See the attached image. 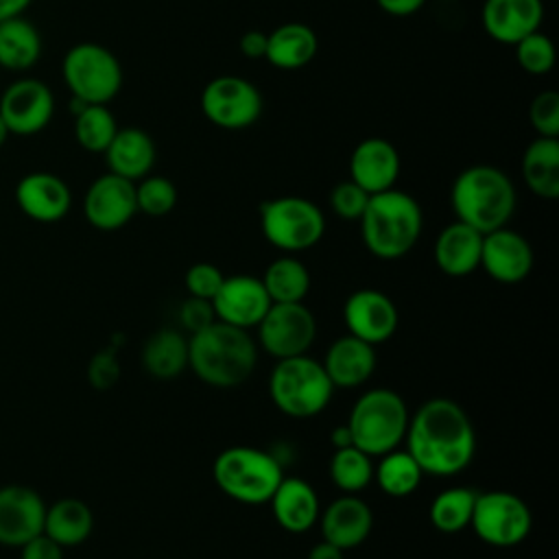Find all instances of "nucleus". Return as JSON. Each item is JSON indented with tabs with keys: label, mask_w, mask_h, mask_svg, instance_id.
<instances>
[{
	"label": "nucleus",
	"mask_w": 559,
	"mask_h": 559,
	"mask_svg": "<svg viewBox=\"0 0 559 559\" xmlns=\"http://www.w3.org/2000/svg\"><path fill=\"white\" fill-rule=\"evenodd\" d=\"M83 214L100 231L124 227L138 214L135 183L114 173L96 177L83 197Z\"/></svg>",
	"instance_id": "obj_15"
},
{
	"label": "nucleus",
	"mask_w": 559,
	"mask_h": 559,
	"mask_svg": "<svg viewBox=\"0 0 559 559\" xmlns=\"http://www.w3.org/2000/svg\"><path fill=\"white\" fill-rule=\"evenodd\" d=\"M33 0H0V22L22 15Z\"/></svg>",
	"instance_id": "obj_48"
},
{
	"label": "nucleus",
	"mask_w": 559,
	"mask_h": 559,
	"mask_svg": "<svg viewBox=\"0 0 559 559\" xmlns=\"http://www.w3.org/2000/svg\"><path fill=\"white\" fill-rule=\"evenodd\" d=\"M330 441L334 448H345V445H352V435H349V428L347 424L343 426H336L332 432H330Z\"/></svg>",
	"instance_id": "obj_49"
},
{
	"label": "nucleus",
	"mask_w": 559,
	"mask_h": 559,
	"mask_svg": "<svg viewBox=\"0 0 559 559\" xmlns=\"http://www.w3.org/2000/svg\"><path fill=\"white\" fill-rule=\"evenodd\" d=\"M255 328L262 349L275 360L306 354L317 336V319L304 301L271 304Z\"/></svg>",
	"instance_id": "obj_12"
},
{
	"label": "nucleus",
	"mask_w": 559,
	"mask_h": 559,
	"mask_svg": "<svg viewBox=\"0 0 559 559\" xmlns=\"http://www.w3.org/2000/svg\"><path fill=\"white\" fill-rule=\"evenodd\" d=\"M135 205L146 216H166L177 205V186L168 177L146 175L135 181Z\"/></svg>",
	"instance_id": "obj_37"
},
{
	"label": "nucleus",
	"mask_w": 559,
	"mask_h": 559,
	"mask_svg": "<svg viewBox=\"0 0 559 559\" xmlns=\"http://www.w3.org/2000/svg\"><path fill=\"white\" fill-rule=\"evenodd\" d=\"M275 522L288 533H306L319 522V496L314 487L297 476H284L269 500Z\"/></svg>",
	"instance_id": "obj_24"
},
{
	"label": "nucleus",
	"mask_w": 559,
	"mask_h": 559,
	"mask_svg": "<svg viewBox=\"0 0 559 559\" xmlns=\"http://www.w3.org/2000/svg\"><path fill=\"white\" fill-rule=\"evenodd\" d=\"M260 229L275 249L299 253L323 238L325 216L310 199L284 194L260 205Z\"/></svg>",
	"instance_id": "obj_9"
},
{
	"label": "nucleus",
	"mask_w": 559,
	"mask_h": 559,
	"mask_svg": "<svg viewBox=\"0 0 559 559\" xmlns=\"http://www.w3.org/2000/svg\"><path fill=\"white\" fill-rule=\"evenodd\" d=\"M321 365L334 389H356L376 371V347L345 334L332 341Z\"/></svg>",
	"instance_id": "obj_23"
},
{
	"label": "nucleus",
	"mask_w": 559,
	"mask_h": 559,
	"mask_svg": "<svg viewBox=\"0 0 559 559\" xmlns=\"http://www.w3.org/2000/svg\"><path fill=\"white\" fill-rule=\"evenodd\" d=\"M201 111L218 129L240 131L251 127L262 114L260 90L236 74H223L205 83Z\"/></svg>",
	"instance_id": "obj_11"
},
{
	"label": "nucleus",
	"mask_w": 559,
	"mask_h": 559,
	"mask_svg": "<svg viewBox=\"0 0 559 559\" xmlns=\"http://www.w3.org/2000/svg\"><path fill=\"white\" fill-rule=\"evenodd\" d=\"M120 376V362L111 347L98 352L87 365V378L94 389H109Z\"/></svg>",
	"instance_id": "obj_43"
},
{
	"label": "nucleus",
	"mask_w": 559,
	"mask_h": 559,
	"mask_svg": "<svg viewBox=\"0 0 559 559\" xmlns=\"http://www.w3.org/2000/svg\"><path fill=\"white\" fill-rule=\"evenodd\" d=\"M238 48L247 59H264L266 50V33L262 31H245L238 39Z\"/></svg>",
	"instance_id": "obj_45"
},
{
	"label": "nucleus",
	"mask_w": 559,
	"mask_h": 559,
	"mask_svg": "<svg viewBox=\"0 0 559 559\" xmlns=\"http://www.w3.org/2000/svg\"><path fill=\"white\" fill-rule=\"evenodd\" d=\"M103 155L109 173L135 183L142 177L151 175L157 151L153 138L146 131L138 127H124L116 131Z\"/></svg>",
	"instance_id": "obj_26"
},
{
	"label": "nucleus",
	"mask_w": 559,
	"mask_h": 559,
	"mask_svg": "<svg viewBox=\"0 0 559 559\" xmlns=\"http://www.w3.org/2000/svg\"><path fill=\"white\" fill-rule=\"evenodd\" d=\"M424 472L408 450H391L373 465V480L391 498H406L421 485Z\"/></svg>",
	"instance_id": "obj_33"
},
{
	"label": "nucleus",
	"mask_w": 559,
	"mask_h": 559,
	"mask_svg": "<svg viewBox=\"0 0 559 559\" xmlns=\"http://www.w3.org/2000/svg\"><path fill=\"white\" fill-rule=\"evenodd\" d=\"M92 509L79 498H59L57 502L46 507L44 533L63 548L83 544L92 535Z\"/></svg>",
	"instance_id": "obj_29"
},
{
	"label": "nucleus",
	"mask_w": 559,
	"mask_h": 559,
	"mask_svg": "<svg viewBox=\"0 0 559 559\" xmlns=\"http://www.w3.org/2000/svg\"><path fill=\"white\" fill-rule=\"evenodd\" d=\"M142 365L157 380H173L188 367V336L179 330L162 328L142 347Z\"/></svg>",
	"instance_id": "obj_30"
},
{
	"label": "nucleus",
	"mask_w": 559,
	"mask_h": 559,
	"mask_svg": "<svg viewBox=\"0 0 559 559\" xmlns=\"http://www.w3.org/2000/svg\"><path fill=\"white\" fill-rule=\"evenodd\" d=\"M531 242L511 227H498L483 234L480 269L500 284H518L533 271Z\"/></svg>",
	"instance_id": "obj_17"
},
{
	"label": "nucleus",
	"mask_w": 559,
	"mask_h": 559,
	"mask_svg": "<svg viewBox=\"0 0 559 559\" xmlns=\"http://www.w3.org/2000/svg\"><path fill=\"white\" fill-rule=\"evenodd\" d=\"M15 203L35 223H57L70 212L72 192L59 175L35 170L17 181Z\"/></svg>",
	"instance_id": "obj_19"
},
{
	"label": "nucleus",
	"mask_w": 559,
	"mask_h": 559,
	"mask_svg": "<svg viewBox=\"0 0 559 559\" xmlns=\"http://www.w3.org/2000/svg\"><path fill=\"white\" fill-rule=\"evenodd\" d=\"M345 550H341L338 546L321 539L319 544H314L310 550H308V557L306 559H345L343 557Z\"/></svg>",
	"instance_id": "obj_47"
},
{
	"label": "nucleus",
	"mask_w": 559,
	"mask_h": 559,
	"mask_svg": "<svg viewBox=\"0 0 559 559\" xmlns=\"http://www.w3.org/2000/svg\"><path fill=\"white\" fill-rule=\"evenodd\" d=\"M476 493L478 491L469 487H448L439 491L428 507L430 524L445 535L461 533L469 526Z\"/></svg>",
	"instance_id": "obj_34"
},
{
	"label": "nucleus",
	"mask_w": 559,
	"mask_h": 559,
	"mask_svg": "<svg viewBox=\"0 0 559 559\" xmlns=\"http://www.w3.org/2000/svg\"><path fill=\"white\" fill-rule=\"evenodd\" d=\"M20 559H63V546L39 533L20 546Z\"/></svg>",
	"instance_id": "obj_44"
},
{
	"label": "nucleus",
	"mask_w": 559,
	"mask_h": 559,
	"mask_svg": "<svg viewBox=\"0 0 559 559\" xmlns=\"http://www.w3.org/2000/svg\"><path fill=\"white\" fill-rule=\"evenodd\" d=\"M343 323L347 334L376 347L395 334L400 312L382 290L358 288L343 304Z\"/></svg>",
	"instance_id": "obj_14"
},
{
	"label": "nucleus",
	"mask_w": 559,
	"mask_h": 559,
	"mask_svg": "<svg viewBox=\"0 0 559 559\" xmlns=\"http://www.w3.org/2000/svg\"><path fill=\"white\" fill-rule=\"evenodd\" d=\"M360 223V236L367 251L380 260L404 258L419 240L424 212L419 201L397 188L369 194Z\"/></svg>",
	"instance_id": "obj_3"
},
{
	"label": "nucleus",
	"mask_w": 559,
	"mask_h": 559,
	"mask_svg": "<svg viewBox=\"0 0 559 559\" xmlns=\"http://www.w3.org/2000/svg\"><path fill=\"white\" fill-rule=\"evenodd\" d=\"M319 526L325 542L338 546L341 550H349L360 546L369 537L373 526V513L362 498L345 493L319 513Z\"/></svg>",
	"instance_id": "obj_22"
},
{
	"label": "nucleus",
	"mask_w": 559,
	"mask_h": 559,
	"mask_svg": "<svg viewBox=\"0 0 559 559\" xmlns=\"http://www.w3.org/2000/svg\"><path fill=\"white\" fill-rule=\"evenodd\" d=\"M258 362V345L249 330L214 321L188 336V367L216 389H231L249 380Z\"/></svg>",
	"instance_id": "obj_2"
},
{
	"label": "nucleus",
	"mask_w": 559,
	"mask_h": 559,
	"mask_svg": "<svg viewBox=\"0 0 559 559\" xmlns=\"http://www.w3.org/2000/svg\"><path fill=\"white\" fill-rule=\"evenodd\" d=\"M269 395L275 408L295 419H308L325 411L334 386L323 371L321 360L308 354L282 358L269 376Z\"/></svg>",
	"instance_id": "obj_7"
},
{
	"label": "nucleus",
	"mask_w": 559,
	"mask_h": 559,
	"mask_svg": "<svg viewBox=\"0 0 559 559\" xmlns=\"http://www.w3.org/2000/svg\"><path fill=\"white\" fill-rule=\"evenodd\" d=\"M216 487L231 500L249 507L269 504L284 478L277 456L251 445L225 448L212 463Z\"/></svg>",
	"instance_id": "obj_5"
},
{
	"label": "nucleus",
	"mask_w": 559,
	"mask_h": 559,
	"mask_svg": "<svg viewBox=\"0 0 559 559\" xmlns=\"http://www.w3.org/2000/svg\"><path fill=\"white\" fill-rule=\"evenodd\" d=\"M260 280L273 304L304 301L310 290V273L306 264L290 253L275 258Z\"/></svg>",
	"instance_id": "obj_32"
},
{
	"label": "nucleus",
	"mask_w": 559,
	"mask_h": 559,
	"mask_svg": "<svg viewBox=\"0 0 559 559\" xmlns=\"http://www.w3.org/2000/svg\"><path fill=\"white\" fill-rule=\"evenodd\" d=\"M61 74L72 98L85 105H107L122 87L118 57L94 41L74 44L61 61Z\"/></svg>",
	"instance_id": "obj_8"
},
{
	"label": "nucleus",
	"mask_w": 559,
	"mask_h": 559,
	"mask_svg": "<svg viewBox=\"0 0 559 559\" xmlns=\"http://www.w3.org/2000/svg\"><path fill=\"white\" fill-rule=\"evenodd\" d=\"M528 120L537 135L559 138V94L555 90L539 92L531 100Z\"/></svg>",
	"instance_id": "obj_39"
},
{
	"label": "nucleus",
	"mask_w": 559,
	"mask_h": 559,
	"mask_svg": "<svg viewBox=\"0 0 559 559\" xmlns=\"http://www.w3.org/2000/svg\"><path fill=\"white\" fill-rule=\"evenodd\" d=\"M319 50L317 33L301 22H284L266 33L264 59L277 70L306 68Z\"/></svg>",
	"instance_id": "obj_27"
},
{
	"label": "nucleus",
	"mask_w": 559,
	"mask_h": 559,
	"mask_svg": "<svg viewBox=\"0 0 559 559\" xmlns=\"http://www.w3.org/2000/svg\"><path fill=\"white\" fill-rule=\"evenodd\" d=\"M55 114L52 90L33 76H22L4 87L0 116L13 135H35L44 131Z\"/></svg>",
	"instance_id": "obj_13"
},
{
	"label": "nucleus",
	"mask_w": 559,
	"mask_h": 559,
	"mask_svg": "<svg viewBox=\"0 0 559 559\" xmlns=\"http://www.w3.org/2000/svg\"><path fill=\"white\" fill-rule=\"evenodd\" d=\"M400 168V153L386 138H365L349 155V179L369 194L395 188Z\"/></svg>",
	"instance_id": "obj_20"
},
{
	"label": "nucleus",
	"mask_w": 559,
	"mask_h": 559,
	"mask_svg": "<svg viewBox=\"0 0 559 559\" xmlns=\"http://www.w3.org/2000/svg\"><path fill=\"white\" fill-rule=\"evenodd\" d=\"M9 129H7V124H4V120H2V116H0V148L7 144V140H9Z\"/></svg>",
	"instance_id": "obj_50"
},
{
	"label": "nucleus",
	"mask_w": 559,
	"mask_h": 559,
	"mask_svg": "<svg viewBox=\"0 0 559 559\" xmlns=\"http://www.w3.org/2000/svg\"><path fill=\"white\" fill-rule=\"evenodd\" d=\"M404 443L424 474L448 478L474 461L476 430L461 404L432 397L408 417Z\"/></svg>",
	"instance_id": "obj_1"
},
{
	"label": "nucleus",
	"mask_w": 559,
	"mask_h": 559,
	"mask_svg": "<svg viewBox=\"0 0 559 559\" xmlns=\"http://www.w3.org/2000/svg\"><path fill=\"white\" fill-rule=\"evenodd\" d=\"M44 498L26 485L0 487V544L20 548L44 533Z\"/></svg>",
	"instance_id": "obj_18"
},
{
	"label": "nucleus",
	"mask_w": 559,
	"mask_h": 559,
	"mask_svg": "<svg viewBox=\"0 0 559 559\" xmlns=\"http://www.w3.org/2000/svg\"><path fill=\"white\" fill-rule=\"evenodd\" d=\"M522 177L526 188L539 199L559 197V140L537 135L522 155Z\"/></svg>",
	"instance_id": "obj_28"
},
{
	"label": "nucleus",
	"mask_w": 559,
	"mask_h": 559,
	"mask_svg": "<svg viewBox=\"0 0 559 559\" xmlns=\"http://www.w3.org/2000/svg\"><path fill=\"white\" fill-rule=\"evenodd\" d=\"M116 131L118 124L107 105H85L74 114V138L90 153H105Z\"/></svg>",
	"instance_id": "obj_36"
},
{
	"label": "nucleus",
	"mask_w": 559,
	"mask_h": 559,
	"mask_svg": "<svg viewBox=\"0 0 559 559\" xmlns=\"http://www.w3.org/2000/svg\"><path fill=\"white\" fill-rule=\"evenodd\" d=\"M330 478L343 493H358L373 480V463L367 452L356 445L334 448L330 456Z\"/></svg>",
	"instance_id": "obj_35"
},
{
	"label": "nucleus",
	"mask_w": 559,
	"mask_h": 559,
	"mask_svg": "<svg viewBox=\"0 0 559 559\" xmlns=\"http://www.w3.org/2000/svg\"><path fill=\"white\" fill-rule=\"evenodd\" d=\"M271 304L262 280L255 275H227L212 299L216 321L242 330L255 328Z\"/></svg>",
	"instance_id": "obj_16"
},
{
	"label": "nucleus",
	"mask_w": 559,
	"mask_h": 559,
	"mask_svg": "<svg viewBox=\"0 0 559 559\" xmlns=\"http://www.w3.org/2000/svg\"><path fill=\"white\" fill-rule=\"evenodd\" d=\"M408 417V406L397 391L369 389L354 402L347 417L352 445L369 456H382L402 445Z\"/></svg>",
	"instance_id": "obj_6"
},
{
	"label": "nucleus",
	"mask_w": 559,
	"mask_h": 559,
	"mask_svg": "<svg viewBox=\"0 0 559 559\" xmlns=\"http://www.w3.org/2000/svg\"><path fill=\"white\" fill-rule=\"evenodd\" d=\"M223 280H225L223 271L212 262H197L183 275V284H186L188 295L199 297V299H210V301L218 293Z\"/></svg>",
	"instance_id": "obj_41"
},
{
	"label": "nucleus",
	"mask_w": 559,
	"mask_h": 559,
	"mask_svg": "<svg viewBox=\"0 0 559 559\" xmlns=\"http://www.w3.org/2000/svg\"><path fill=\"white\" fill-rule=\"evenodd\" d=\"M214 321H216V314H214V308H212L210 299H199V297L188 295V299L181 301L179 323L188 334H197Z\"/></svg>",
	"instance_id": "obj_42"
},
{
	"label": "nucleus",
	"mask_w": 559,
	"mask_h": 559,
	"mask_svg": "<svg viewBox=\"0 0 559 559\" xmlns=\"http://www.w3.org/2000/svg\"><path fill=\"white\" fill-rule=\"evenodd\" d=\"M513 48H515V61L526 74L544 76L555 68V59H557L555 44L548 35L542 33V28L520 39Z\"/></svg>",
	"instance_id": "obj_38"
},
{
	"label": "nucleus",
	"mask_w": 559,
	"mask_h": 559,
	"mask_svg": "<svg viewBox=\"0 0 559 559\" xmlns=\"http://www.w3.org/2000/svg\"><path fill=\"white\" fill-rule=\"evenodd\" d=\"M483 234L461 221L445 225L435 240V262L448 277L472 275L480 266Z\"/></svg>",
	"instance_id": "obj_25"
},
{
	"label": "nucleus",
	"mask_w": 559,
	"mask_h": 559,
	"mask_svg": "<svg viewBox=\"0 0 559 559\" xmlns=\"http://www.w3.org/2000/svg\"><path fill=\"white\" fill-rule=\"evenodd\" d=\"M376 4L389 15L406 17V15H413L415 11H419L426 4V0H376Z\"/></svg>",
	"instance_id": "obj_46"
},
{
	"label": "nucleus",
	"mask_w": 559,
	"mask_h": 559,
	"mask_svg": "<svg viewBox=\"0 0 559 559\" xmlns=\"http://www.w3.org/2000/svg\"><path fill=\"white\" fill-rule=\"evenodd\" d=\"M41 55V35L26 17H9L0 22V68L24 72L37 63Z\"/></svg>",
	"instance_id": "obj_31"
},
{
	"label": "nucleus",
	"mask_w": 559,
	"mask_h": 559,
	"mask_svg": "<svg viewBox=\"0 0 559 559\" xmlns=\"http://www.w3.org/2000/svg\"><path fill=\"white\" fill-rule=\"evenodd\" d=\"M544 0H485L480 24L485 33L507 46H515L526 35L542 28Z\"/></svg>",
	"instance_id": "obj_21"
},
{
	"label": "nucleus",
	"mask_w": 559,
	"mask_h": 559,
	"mask_svg": "<svg viewBox=\"0 0 559 559\" xmlns=\"http://www.w3.org/2000/svg\"><path fill=\"white\" fill-rule=\"evenodd\" d=\"M369 192H365L356 181H338L330 190V207L343 221H358L367 207Z\"/></svg>",
	"instance_id": "obj_40"
},
{
	"label": "nucleus",
	"mask_w": 559,
	"mask_h": 559,
	"mask_svg": "<svg viewBox=\"0 0 559 559\" xmlns=\"http://www.w3.org/2000/svg\"><path fill=\"white\" fill-rule=\"evenodd\" d=\"M518 194L509 175L489 164H474L456 175L450 205L456 221L480 234L504 227L515 212Z\"/></svg>",
	"instance_id": "obj_4"
},
{
	"label": "nucleus",
	"mask_w": 559,
	"mask_h": 559,
	"mask_svg": "<svg viewBox=\"0 0 559 559\" xmlns=\"http://www.w3.org/2000/svg\"><path fill=\"white\" fill-rule=\"evenodd\" d=\"M469 526L480 542L493 548H511L528 537L533 515L520 496L504 489H493L476 493Z\"/></svg>",
	"instance_id": "obj_10"
}]
</instances>
